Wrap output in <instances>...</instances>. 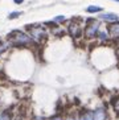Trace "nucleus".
<instances>
[{
  "label": "nucleus",
  "mask_w": 119,
  "mask_h": 120,
  "mask_svg": "<svg viewBox=\"0 0 119 120\" xmlns=\"http://www.w3.org/2000/svg\"><path fill=\"white\" fill-rule=\"evenodd\" d=\"M98 29H99V22L97 20H87V25L85 28V36L87 38H93L98 33Z\"/></svg>",
  "instance_id": "7ed1b4c3"
},
{
  "label": "nucleus",
  "mask_w": 119,
  "mask_h": 120,
  "mask_svg": "<svg viewBox=\"0 0 119 120\" xmlns=\"http://www.w3.org/2000/svg\"><path fill=\"white\" fill-rule=\"evenodd\" d=\"M67 120H77V119H75V116H73V115H70V116L67 117Z\"/></svg>",
  "instance_id": "dca6fc26"
},
{
  "label": "nucleus",
  "mask_w": 119,
  "mask_h": 120,
  "mask_svg": "<svg viewBox=\"0 0 119 120\" xmlns=\"http://www.w3.org/2000/svg\"><path fill=\"white\" fill-rule=\"evenodd\" d=\"M33 120H45V119H44V117H35V119H33Z\"/></svg>",
  "instance_id": "a211bd4d"
},
{
  "label": "nucleus",
  "mask_w": 119,
  "mask_h": 120,
  "mask_svg": "<svg viewBox=\"0 0 119 120\" xmlns=\"http://www.w3.org/2000/svg\"><path fill=\"white\" fill-rule=\"evenodd\" d=\"M86 11H87L89 13H95V12H101L102 8L101 7H97V5H90V7H87Z\"/></svg>",
  "instance_id": "9d476101"
},
{
  "label": "nucleus",
  "mask_w": 119,
  "mask_h": 120,
  "mask_svg": "<svg viewBox=\"0 0 119 120\" xmlns=\"http://www.w3.org/2000/svg\"><path fill=\"white\" fill-rule=\"evenodd\" d=\"M65 20H66V19H65V16H57V17L54 19V21H56V22H63Z\"/></svg>",
  "instance_id": "f8f14e48"
},
{
  "label": "nucleus",
  "mask_w": 119,
  "mask_h": 120,
  "mask_svg": "<svg viewBox=\"0 0 119 120\" xmlns=\"http://www.w3.org/2000/svg\"><path fill=\"white\" fill-rule=\"evenodd\" d=\"M78 120H94V112H91V111H82L79 113Z\"/></svg>",
  "instance_id": "6e6552de"
},
{
  "label": "nucleus",
  "mask_w": 119,
  "mask_h": 120,
  "mask_svg": "<svg viewBox=\"0 0 119 120\" xmlns=\"http://www.w3.org/2000/svg\"><path fill=\"white\" fill-rule=\"evenodd\" d=\"M29 34H31V38L37 41V42H41L46 38V32L45 29L40 26V25H33V26H29Z\"/></svg>",
  "instance_id": "f03ea898"
},
{
  "label": "nucleus",
  "mask_w": 119,
  "mask_h": 120,
  "mask_svg": "<svg viewBox=\"0 0 119 120\" xmlns=\"http://www.w3.org/2000/svg\"><path fill=\"white\" fill-rule=\"evenodd\" d=\"M109 33L111 37H114V38H116V37H119V21H115L112 22L111 25L109 26Z\"/></svg>",
  "instance_id": "39448f33"
},
{
  "label": "nucleus",
  "mask_w": 119,
  "mask_h": 120,
  "mask_svg": "<svg viewBox=\"0 0 119 120\" xmlns=\"http://www.w3.org/2000/svg\"><path fill=\"white\" fill-rule=\"evenodd\" d=\"M50 120H63V117L61 116V115H56V116H53Z\"/></svg>",
  "instance_id": "4468645a"
},
{
  "label": "nucleus",
  "mask_w": 119,
  "mask_h": 120,
  "mask_svg": "<svg viewBox=\"0 0 119 120\" xmlns=\"http://www.w3.org/2000/svg\"><path fill=\"white\" fill-rule=\"evenodd\" d=\"M114 107H115V111H119V99L115 102V104H114Z\"/></svg>",
  "instance_id": "2eb2a0df"
},
{
  "label": "nucleus",
  "mask_w": 119,
  "mask_h": 120,
  "mask_svg": "<svg viewBox=\"0 0 119 120\" xmlns=\"http://www.w3.org/2000/svg\"><path fill=\"white\" fill-rule=\"evenodd\" d=\"M107 119V113L105 108H98L94 112V120H106Z\"/></svg>",
  "instance_id": "423d86ee"
},
{
  "label": "nucleus",
  "mask_w": 119,
  "mask_h": 120,
  "mask_svg": "<svg viewBox=\"0 0 119 120\" xmlns=\"http://www.w3.org/2000/svg\"><path fill=\"white\" fill-rule=\"evenodd\" d=\"M13 1H15V3H16V4H21V3H23V1H24V0H13Z\"/></svg>",
  "instance_id": "f3484780"
},
{
  "label": "nucleus",
  "mask_w": 119,
  "mask_h": 120,
  "mask_svg": "<svg viewBox=\"0 0 119 120\" xmlns=\"http://www.w3.org/2000/svg\"><path fill=\"white\" fill-rule=\"evenodd\" d=\"M99 19L105 20V21H111V22H115L118 21V15L115 13H105V15H101Z\"/></svg>",
  "instance_id": "0eeeda50"
},
{
  "label": "nucleus",
  "mask_w": 119,
  "mask_h": 120,
  "mask_svg": "<svg viewBox=\"0 0 119 120\" xmlns=\"http://www.w3.org/2000/svg\"><path fill=\"white\" fill-rule=\"evenodd\" d=\"M98 36H99V40H101V41H106V40L109 38V34L106 32H99Z\"/></svg>",
  "instance_id": "9b49d317"
},
{
  "label": "nucleus",
  "mask_w": 119,
  "mask_h": 120,
  "mask_svg": "<svg viewBox=\"0 0 119 120\" xmlns=\"http://www.w3.org/2000/svg\"><path fill=\"white\" fill-rule=\"evenodd\" d=\"M9 40L11 42L15 44V45H19V46H23V45H28V44L32 42V38L29 37L28 34L20 32V30H15L9 34Z\"/></svg>",
  "instance_id": "f257e3e1"
},
{
  "label": "nucleus",
  "mask_w": 119,
  "mask_h": 120,
  "mask_svg": "<svg viewBox=\"0 0 119 120\" xmlns=\"http://www.w3.org/2000/svg\"><path fill=\"white\" fill-rule=\"evenodd\" d=\"M0 120H12V112L9 109H5L0 113Z\"/></svg>",
  "instance_id": "1a4fd4ad"
},
{
  "label": "nucleus",
  "mask_w": 119,
  "mask_h": 120,
  "mask_svg": "<svg viewBox=\"0 0 119 120\" xmlns=\"http://www.w3.org/2000/svg\"><path fill=\"white\" fill-rule=\"evenodd\" d=\"M20 12H13V13H11L9 15V19H16V17H19V16H20Z\"/></svg>",
  "instance_id": "ddd939ff"
},
{
  "label": "nucleus",
  "mask_w": 119,
  "mask_h": 120,
  "mask_svg": "<svg viewBox=\"0 0 119 120\" xmlns=\"http://www.w3.org/2000/svg\"><path fill=\"white\" fill-rule=\"evenodd\" d=\"M115 1H119V0H115Z\"/></svg>",
  "instance_id": "6ab92c4d"
},
{
  "label": "nucleus",
  "mask_w": 119,
  "mask_h": 120,
  "mask_svg": "<svg viewBox=\"0 0 119 120\" xmlns=\"http://www.w3.org/2000/svg\"><path fill=\"white\" fill-rule=\"evenodd\" d=\"M69 33L71 37H74V38H77V37H79L81 33H82V30H81V25L78 24V22L73 21L71 24L69 25Z\"/></svg>",
  "instance_id": "20e7f679"
}]
</instances>
